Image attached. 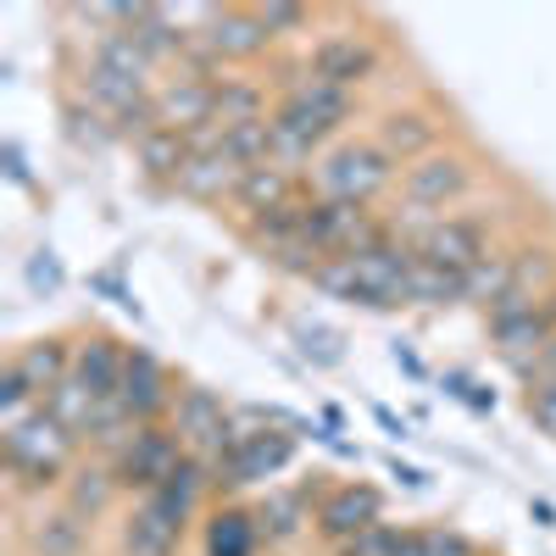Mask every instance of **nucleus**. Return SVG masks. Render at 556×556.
Segmentation results:
<instances>
[{
	"mask_svg": "<svg viewBox=\"0 0 556 556\" xmlns=\"http://www.w3.org/2000/svg\"><path fill=\"white\" fill-rule=\"evenodd\" d=\"M440 390H445L451 401H462L468 412H479V417H490V412H495V390H490V384H479L473 374H462V367H445V374H440Z\"/></svg>",
	"mask_w": 556,
	"mask_h": 556,
	"instance_id": "36",
	"label": "nucleus"
},
{
	"mask_svg": "<svg viewBox=\"0 0 556 556\" xmlns=\"http://www.w3.org/2000/svg\"><path fill=\"white\" fill-rule=\"evenodd\" d=\"M0 173H7V184H17V190L39 195V184H34V173H28V156H23L17 139H7V146H0Z\"/></svg>",
	"mask_w": 556,
	"mask_h": 556,
	"instance_id": "40",
	"label": "nucleus"
},
{
	"mask_svg": "<svg viewBox=\"0 0 556 556\" xmlns=\"http://www.w3.org/2000/svg\"><path fill=\"white\" fill-rule=\"evenodd\" d=\"M178 462H184V440L173 434V424H139L134 440L112 456V468H117L123 495H156Z\"/></svg>",
	"mask_w": 556,
	"mask_h": 556,
	"instance_id": "12",
	"label": "nucleus"
},
{
	"mask_svg": "<svg viewBox=\"0 0 556 556\" xmlns=\"http://www.w3.org/2000/svg\"><path fill=\"white\" fill-rule=\"evenodd\" d=\"M178 390H184V379H173V367L151 345H128L117 401H123V412L134 417V424H167Z\"/></svg>",
	"mask_w": 556,
	"mask_h": 556,
	"instance_id": "13",
	"label": "nucleus"
},
{
	"mask_svg": "<svg viewBox=\"0 0 556 556\" xmlns=\"http://www.w3.org/2000/svg\"><path fill=\"white\" fill-rule=\"evenodd\" d=\"M290 340L312 367H340L345 362V334L329 329V323H317V317H290Z\"/></svg>",
	"mask_w": 556,
	"mask_h": 556,
	"instance_id": "30",
	"label": "nucleus"
},
{
	"mask_svg": "<svg viewBox=\"0 0 556 556\" xmlns=\"http://www.w3.org/2000/svg\"><path fill=\"white\" fill-rule=\"evenodd\" d=\"M401 556H490V551L456 523H412Z\"/></svg>",
	"mask_w": 556,
	"mask_h": 556,
	"instance_id": "29",
	"label": "nucleus"
},
{
	"mask_svg": "<svg viewBox=\"0 0 556 556\" xmlns=\"http://www.w3.org/2000/svg\"><path fill=\"white\" fill-rule=\"evenodd\" d=\"M506 285H513V245H495V251L468 273V306L490 312V306L506 295Z\"/></svg>",
	"mask_w": 556,
	"mask_h": 556,
	"instance_id": "31",
	"label": "nucleus"
},
{
	"mask_svg": "<svg viewBox=\"0 0 556 556\" xmlns=\"http://www.w3.org/2000/svg\"><path fill=\"white\" fill-rule=\"evenodd\" d=\"M374 139L395 167H412V162L434 156L440 146H451V117L434 101H395V106L379 112Z\"/></svg>",
	"mask_w": 556,
	"mask_h": 556,
	"instance_id": "10",
	"label": "nucleus"
},
{
	"mask_svg": "<svg viewBox=\"0 0 556 556\" xmlns=\"http://www.w3.org/2000/svg\"><path fill=\"white\" fill-rule=\"evenodd\" d=\"M306 195V178H295V173H285V167H251L245 178H240V190H235V212H240V223H251V217H262V212H278V206H295Z\"/></svg>",
	"mask_w": 556,
	"mask_h": 556,
	"instance_id": "25",
	"label": "nucleus"
},
{
	"mask_svg": "<svg viewBox=\"0 0 556 556\" xmlns=\"http://www.w3.org/2000/svg\"><path fill=\"white\" fill-rule=\"evenodd\" d=\"M384 518H390V501H384L379 484H367V479H334L329 495H323L317 513H312V534L329 545V551H340L345 540L367 534V529L384 523Z\"/></svg>",
	"mask_w": 556,
	"mask_h": 556,
	"instance_id": "11",
	"label": "nucleus"
},
{
	"mask_svg": "<svg viewBox=\"0 0 556 556\" xmlns=\"http://www.w3.org/2000/svg\"><path fill=\"white\" fill-rule=\"evenodd\" d=\"M123 362H128V340H117L112 329H84L73 351V379L96 401H112L123 384Z\"/></svg>",
	"mask_w": 556,
	"mask_h": 556,
	"instance_id": "19",
	"label": "nucleus"
},
{
	"mask_svg": "<svg viewBox=\"0 0 556 556\" xmlns=\"http://www.w3.org/2000/svg\"><path fill=\"white\" fill-rule=\"evenodd\" d=\"M17 540H23L28 556H89L96 523H84L62 501H39V513L17 523Z\"/></svg>",
	"mask_w": 556,
	"mask_h": 556,
	"instance_id": "16",
	"label": "nucleus"
},
{
	"mask_svg": "<svg viewBox=\"0 0 556 556\" xmlns=\"http://www.w3.org/2000/svg\"><path fill=\"white\" fill-rule=\"evenodd\" d=\"M73 351H78V334H67V329H51V334H34V340H23L7 362L23 374V384L39 395V401H51L67 379H73Z\"/></svg>",
	"mask_w": 556,
	"mask_h": 556,
	"instance_id": "17",
	"label": "nucleus"
},
{
	"mask_svg": "<svg viewBox=\"0 0 556 556\" xmlns=\"http://www.w3.org/2000/svg\"><path fill=\"white\" fill-rule=\"evenodd\" d=\"M45 401L23 384V374L12 362H0V429H17V424H28V417L39 412Z\"/></svg>",
	"mask_w": 556,
	"mask_h": 556,
	"instance_id": "33",
	"label": "nucleus"
},
{
	"mask_svg": "<svg viewBox=\"0 0 556 556\" xmlns=\"http://www.w3.org/2000/svg\"><path fill=\"white\" fill-rule=\"evenodd\" d=\"M306 73L317 84H329V89H345V96H362L367 84H374L390 62V51L379 45V34H362V28H334V34H323L312 51L301 56Z\"/></svg>",
	"mask_w": 556,
	"mask_h": 556,
	"instance_id": "7",
	"label": "nucleus"
},
{
	"mask_svg": "<svg viewBox=\"0 0 556 556\" xmlns=\"http://www.w3.org/2000/svg\"><path fill=\"white\" fill-rule=\"evenodd\" d=\"M256 17L267 23V34H273L278 45H285V39L306 34L317 12H312V7H301V0H262V7H256Z\"/></svg>",
	"mask_w": 556,
	"mask_h": 556,
	"instance_id": "34",
	"label": "nucleus"
},
{
	"mask_svg": "<svg viewBox=\"0 0 556 556\" xmlns=\"http://www.w3.org/2000/svg\"><path fill=\"white\" fill-rule=\"evenodd\" d=\"M240 178H245V167L228 156V151H206V156H190V167H184L173 195L195 201V206H235Z\"/></svg>",
	"mask_w": 556,
	"mask_h": 556,
	"instance_id": "22",
	"label": "nucleus"
},
{
	"mask_svg": "<svg viewBox=\"0 0 556 556\" xmlns=\"http://www.w3.org/2000/svg\"><path fill=\"white\" fill-rule=\"evenodd\" d=\"M117 495H123V484H117V468L106 456H78V468L67 473V484H62V506H73V513L84 518V523H101L112 506H117Z\"/></svg>",
	"mask_w": 556,
	"mask_h": 556,
	"instance_id": "21",
	"label": "nucleus"
},
{
	"mask_svg": "<svg viewBox=\"0 0 556 556\" xmlns=\"http://www.w3.org/2000/svg\"><path fill=\"white\" fill-rule=\"evenodd\" d=\"M128 151H134V167L151 190H178L184 167H190V139L178 128H151L146 139H134Z\"/></svg>",
	"mask_w": 556,
	"mask_h": 556,
	"instance_id": "24",
	"label": "nucleus"
},
{
	"mask_svg": "<svg viewBox=\"0 0 556 556\" xmlns=\"http://www.w3.org/2000/svg\"><path fill=\"white\" fill-rule=\"evenodd\" d=\"M23 285L34 290V295H56L62 285H67V273H62V256L45 245V251H34L28 256V267H23Z\"/></svg>",
	"mask_w": 556,
	"mask_h": 556,
	"instance_id": "38",
	"label": "nucleus"
},
{
	"mask_svg": "<svg viewBox=\"0 0 556 556\" xmlns=\"http://www.w3.org/2000/svg\"><path fill=\"white\" fill-rule=\"evenodd\" d=\"M156 117H162V128H178V134L206 128V123L217 117V106H212V78L173 67V73L156 84Z\"/></svg>",
	"mask_w": 556,
	"mask_h": 556,
	"instance_id": "18",
	"label": "nucleus"
},
{
	"mask_svg": "<svg viewBox=\"0 0 556 556\" xmlns=\"http://www.w3.org/2000/svg\"><path fill=\"white\" fill-rule=\"evenodd\" d=\"M406 529L412 523H374V529H367V534H356V540H345L334 556H401L406 551Z\"/></svg>",
	"mask_w": 556,
	"mask_h": 556,
	"instance_id": "35",
	"label": "nucleus"
},
{
	"mask_svg": "<svg viewBox=\"0 0 556 556\" xmlns=\"http://www.w3.org/2000/svg\"><path fill=\"white\" fill-rule=\"evenodd\" d=\"M306 190L323 201H351V206H374L379 195L401 190V167L379 151L374 134H345L340 146H329L317 156V167L306 173Z\"/></svg>",
	"mask_w": 556,
	"mask_h": 556,
	"instance_id": "2",
	"label": "nucleus"
},
{
	"mask_svg": "<svg viewBox=\"0 0 556 556\" xmlns=\"http://www.w3.org/2000/svg\"><path fill=\"white\" fill-rule=\"evenodd\" d=\"M406 295H412V306H429V312L468 306V273H445V267L417 256L412 262V278H406Z\"/></svg>",
	"mask_w": 556,
	"mask_h": 556,
	"instance_id": "28",
	"label": "nucleus"
},
{
	"mask_svg": "<svg viewBox=\"0 0 556 556\" xmlns=\"http://www.w3.org/2000/svg\"><path fill=\"white\" fill-rule=\"evenodd\" d=\"M523 412H529V424H534L545 440H556V379L523 384Z\"/></svg>",
	"mask_w": 556,
	"mask_h": 556,
	"instance_id": "37",
	"label": "nucleus"
},
{
	"mask_svg": "<svg viewBox=\"0 0 556 556\" xmlns=\"http://www.w3.org/2000/svg\"><path fill=\"white\" fill-rule=\"evenodd\" d=\"M479 178H484V167H479V156H473L468 146H440L434 156L401 167V190H395V195H401L406 212L445 217V212H456L462 201H473Z\"/></svg>",
	"mask_w": 556,
	"mask_h": 556,
	"instance_id": "3",
	"label": "nucleus"
},
{
	"mask_svg": "<svg viewBox=\"0 0 556 556\" xmlns=\"http://www.w3.org/2000/svg\"><path fill=\"white\" fill-rule=\"evenodd\" d=\"M529 518H534L540 529H556V501H545V495H529Z\"/></svg>",
	"mask_w": 556,
	"mask_h": 556,
	"instance_id": "44",
	"label": "nucleus"
},
{
	"mask_svg": "<svg viewBox=\"0 0 556 556\" xmlns=\"http://www.w3.org/2000/svg\"><path fill=\"white\" fill-rule=\"evenodd\" d=\"M212 106H217V123H262V117H273V106H278V96L267 89V78H245V73H223V78H212Z\"/></svg>",
	"mask_w": 556,
	"mask_h": 556,
	"instance_id": "26",
	"label": "nucleus"
},
{
	"mask_svg": "<svg viewBox=\"0 0 556 556\" xmlns=\"http://www.w3.org/2000/svg\"><path fill=\"white\" fill-rule=\"evenodd\" d=\"M184 529H190V513H178L162 495H139L128 506V518L117 523V551L123 556H178Z\"/></svg>",
	"mask_w": 556,
	"mask_h": 556,
	"instance_id": "15",
	"label": "nucleus"
},
{
	"mask_svg": "<svg viewBox=\"0 0 556 556\" xmlns=\"http://www.w3.org/2000/svg\"><path fill=\"white\" fill-rule=\"evenodd\" d=\"M540 379H556V334H551V345L540 351Z\"/></svg>",
	"mask_w": 556,
	"mask_h": 556,
	"instance_id": "45",
	"label": "nucleus"
},
{
	"mask_svg": "<svg viewBox=\"0 0 556 556\" xmlns=\"http://www.w3.org/2000/svg\"><path fill=\"white\" fill-rule=\"evenodd\" d=\"M417 251L395 235H384L379 245H367L356 256H334L312 273V290L329 295L340 306H362V312H406V278H412Z\"/></svg>",
	"mask_w": 556,
	"mask_h": 556,
	"instance_id": "1",
	"label": "nucleus"
},
{
	"mask_svg": "<svg viewBox=\"0 0 556 556\" xmlns=\"http://www.w3.org/2000/svg\"><path fill=\"white\" fill-rule=\"evenodd\" d=\"M367 412H374V424L390 434V440H412V424H406V417H395L384 401H374V406H367Z\"/></svg>",
	"mask_w": 556,
	"mask_h": 556,
	"instance_id": "42",
	"label": "nucleus"
},
{
	"mask_svg": "<svg viewBox=\"0 0 556 556\" xmlns=\"http://www.w3.org/2000/svg\"><path fill=\"white\" fill-rule=\"evenodd\" d=\"M390 235V217L374 212V206H351V201H323L306 190L301 201V240L317 245L323 256H356L367 245H379Z\"/></svg>",
	"mask_w": 556,
	"mask_h": 556,
	"instance_id": "5",
	"label": "nucleus"
},
{
	"mask_svg": "<svg viewBox=\"0 0 556 556\" xmlns=\"http://www.w3.org/2000/svg\"><path fill=\"white\" fill-rule=\"evenodd\" d=\"M201 51L223 67V73H235V67H256L278 51V39L267 34V23L256 17V7H206L201 12Z\"/></svg>",
	"mask_w": 556,
	"mask_h": 556,
	"instance_id": "9",
	"label": "nucleus"
},
{
	"mask_svg": "<svg viewBox=\"0 0 556 556\" xmlns=\"http://www.w3.org/2000/svg\"><path fill=\"white\" fill-rule=\"evenodd\" d=\"M273 117L285 123V128H295L301 139H312L317 151H329V146H340V139L351 134V123L362 117V101L345 96V89L317 84V78L306 73V78L290 89V96H278Z\"/></svg>",
	"mask_w": 556,
	"mask_h": 556,
	"instance_id": "6",
	"label": "nucleus"
},
{
	"mask_svg": "<svg viewBox=\"0 0 556 556\" xmlns=\"http://www.w3.org/2000/svg\"><path fill=\"white\" fill-rule=\"evenodd\" d=\"M295 440L290 429H256V424H240L235 429V445H228L217 462H212V495H240V490H256L267 479H278L295 462Z\"/></svg>",
	"mask_w": 556,
	"mask_h": 556,
	"instance_id": "4",
	"label": "nucleus"
},
{
	"mask_svg": "<svg viewBox=\"0 0 556 556\" xmlns=\"http://www.w3.org/2000/svg\"><path fill=\"white\" fill-rule=\"evenodd\" d=\"M89 290H96V295H106L112 306H123V312H128L134 323L146 317V306H139V295H134V290L123 285V273H112V267H106V273H89Z\"/></svg>",
	"mask_w": 556,
	"mask_h": 556,
	"instance_id": "39",
	"label": "nucleus"
},
{
	"mask_svg": "<svg viewBox=\"0 0 556 556\" xmlns=\"http://www.w3.org/2000/svg\"><path fill=\"white\" fill-rule=\"evenodd\" d=\"M223 151L235 156L245 173H251V167H267V162H273V117H262V123H235V128H228V139H223Z\"/></svg>",
	"mask_w": 556,
	"mask_h": 556,
	"instance_id": "32",
	"label": "nucleus"
},
{
	"mask_svg": "<svg viewBox=\"0 0 556 556\" xmlns=\"http://www.w3.org/2000/svg\"><path fill=\"white\" fill-rule=\"evenodd\" d=\"M556 290V245H513V285H506V295L484 312V317H501V312H529L540 306L545 295Z\"/></svg>",
	"mask_w": 556,
	"mask_h": 556,
	"instance_id": "20",
	"label": "nucleus"
},
{
	"mask_svg": "<svg viewBox=\"0 0 556 556\" xmlns=\"http://www.w3.org/2000/svg\"><path fill=\"white\" fill-rule=\"evenodd\" d=\"M390 356H395V367H401V374H406L412 384H429V362L417 356V351H412L406 340H395V345H390Z\"/></svg>",
	"mask_w": 556,
	"mask_h": 556,
	"instance_id": "41",
	"label": "nucleus"
},
{
	"mask_svg": "<svg viewBox=\"0 0 556 556\" xmlns=\"http://www.w3.org/2000/svg\"><path fill=\"white\" fill-rule=\"evenodd\" d=\"M78 451L84 440L56 424V412L51 406H39L28 424L17 429H0V462H39V468H78Z\"/></svg>",
	"mask_w": 556,
	"mask_h": 556,
	"instance_id": "14",
	"label": "nucleus"
},
{
	"mask_svg": "<svg viewBox=\"0 0 556 556\" xmlns=\"http://www.w3.org/2000/svg\"><path fill=\"white\" fill-rule=\"evenodd\" d=\"M173 434L184 440V451L201 456V462H217L228 445H235V401H228L223 390L201 384V379H184L178 401H173Z\"/></svg>",
	"mask_w": 556,
	"mask_h": 556,
	"instance_id": "8",
	"label": "nucleus"
},
{
	"mask_svg": "<svg viewBox=\"0 0 556 556\" xmlns=\"http://www.w3.org/2000/svg\"><path fill=\"white\" fill-rule=\"evenodd\" d=\"M62 139H67L73 151H84V156H101V151L117 146V128H112L106 112H96L84 96L62 89Z\"/></svg>",
	"mask_w": 556,
	"mask_h": 556,
	"instance_id": "27",
	"label": "nucleus"
},
{
	"mask_svg": "<svg viewBox=\"0 0 556 556\" xmlns=\"http://www.w3.org/2000/svg\"><path fill=\"white\" fill-rule=\"evenodd\" d=\"M201 551L206 556H256L262 551V529H256V506L223 501L201 523Z\"/></svg>",
	"mask_w": 556,
	"mask_h": 556,
	"instance_id": "23",
	"label": "nucleus"
},
{
	"mask_svg": "<svg viewBox=\"0 0 556 556\" xmlns=\"http://www.w3.org/2000/svg\"><path fill=\"white\" fill-rule=\"evenodd\" d=\"M390 479L406 484V490H429V473H424V468H412V462H401V456H390Z\"/></svg>",
	"mask_w": 556,
	"mask_h": 556,
	"instance_id": "43",
	"label": "nucleus"
}]
</instances>
